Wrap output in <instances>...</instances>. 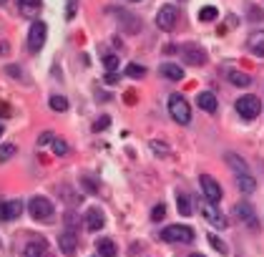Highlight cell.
<instances>
[{"label": "cell", "instance_id": "cell-1", "mask_svg": "<svg viewBox=\"0 0 264 257\" xmlns=\"http://www.w3.org/2000/svg\"><path fill=\"white\" fill-rule=\"evenodd\" d=\"M169 114H171V118H174L176 124H181V126L191 124V106H189V101H186L181 93H171V96H169Z\"/></svg>", "mask_w": 264, "mask_h": 257}, {"label": "cell", "instance_id": "cell-2", "mask_svg": "<svg viewBox=\"0 0 264 257\" xmlns=\"http://www.w3.org/2000/svg\"><path fill=\"white\" fill-rule=\"evenodd\" d=\"M28 212H30V217L38 220V222H51L53 214H56L53 202L48 200V197H33L28 202Z\"/></svg>", "mask_w": 264, "mask_h": 257}, {"label": "cell", "instance_id": "cell-3", "mask_svg": "<svg viewBox=\"0 0 264 257\" xmlns=\"http://www.w3.org/2000/svg\"><path fill=\"white\" fill-rule=\"evenodd\" d=\"M161 240H164V242L186 245V242H194V229L189 227V225H171V227L161 229Z\"/></svg>", "mask_w": 264, "mask_h": 257}, {"label": "cell", "instance_id": "cell-4", "mask_svg": "<svg viewBox=\"0 0 264 257\" xmlns=\"http://www.w3.org/2000/svg\"><path fill=\"white\" fill-rule=\"evenodd\" d=\"M234 109L241 118H257V116L262 114V101L257 96H239Z\"/></svg>", "mask_w": 264, "mask_h": 257}, {"label": "cell", "instance_id": "cell-5", "mask_svg": "<svg viewBox=\"0 0 264 257\" xmlns=\"http://www.w3.org/2000/svg\"><path fill=\"white\" fill-rule=\"evenodd\" d=\"M176 23H179V8L171 5V3H166V5H161L159 8V13H156V26L161 30H174Z\"/></svg>", "mask_w": 264, "mask_h": 257}, {"label": "cell", "instance_id": "cell-6", "mask_svg": "<svg viewBox=\"0 0 264 257\" xmlns=\"http://www.w3.org/2000/svg\"><path fill=\"white\" fill-rule=\"evenodd\" d=\"M46 35H48V26H46L43 21H35V23L30 26V33H28V48H30V53H38V51L43 48V43H46Z\"/></svg>", "mask_w": 264, "mask_h": 257}, {"label": "cell", "instance_id": "cell-7", "mask_svg": "<svg viewBox=\"0 0 264 257\" xmlns=\"http://www.w3.org/2000/svg\"><path fill=\"white\" fill-rule=\"evenodd\" d=\"M199 184H202V192H204L206 202H211V204H219V202H222V187H219L216 179H211L209 174H202V176H199Z\"/></svg>", "mask_w": 264, "mask_h": 257}, {"label": "cell", "instance_id": "cell-8", "mask_svg": "<svg viewBox=\"0 0 264 257\" xmlns=\"http://www.w3.org/2000/svg\"><path fill=\"white\" fill-rule=\"evenodd\" d=\"M202 214H204V220L211 225V227H216V229H227L229 227V220L216 209V204H211V202H206L204 207H202Z\"/></svg>", "mask_w": 264, "mask_h": 257}, {"label": "cell", "instance_id": "cell-9", "mask_svg": "<svg viewBox=\"0 0 264 257\" xmlns=\"http://www.w3.org/2000/svg\"><path fill=\"white\" fill-rule=\"evenodd\" d=\"M23 212V202L20 200H0V220L8 222V220H18Z\"/></svg>", "mask_w": 264, "mask_h": 257}, {"label": "cell", "instance_id": "cell-10", "mask_svg": "<svg viewBox=\"0 0 264 257\" xmlns=\"http://www.w3.org/2000/svg\"><path fill=\"white\" fill-rule=\"evenodd\" d=\"M234 217H239V220H241V222H244L247 227H252V229L259 227V222H257V214H254V209H252L249 204H244V202L234 207Z\"/></svg>", "mask_w": 264, "mask_h": 257}, {"label": "cell", "instance_id": "cell-11", "mask_svg": "<svg viewBox=\"0 0 264 257\" xmlns=\"http://www.w3.org/2000/svg\"><path fill=\"white\" fill-rule=\"evenodd\" d=\"M181 53H184V61H186V63H191V66H204L206 63L204 48H199V46H184V48H181Z\"/></svg>", "mask_w": 264, "mask_h": 257}, {"label": "cell", "instance_id": "cell-12", "mask_svg": "<svg viewBox=\"0 0 264 257\" xmlns=\"http://www.w3.org/2000/svg\"><path fill=\"white\" fill-rule=\"evenodd\" d=\"M103 225H106L103 212H101L98 207H91L86 212V227L91 229V232H98V229H103Z\"/></svg>", "mask_w": 264, "mask_h": 257}, {"label": "cell", "instance_id": "cell-13", "mask_svg": "<svg viewBox=\"0 0 264 257\" xmlns=\"http://www.w3.org/2000/svg\"><path fill=\"white\" fill-rule=\"evenodd\" d=\"M46 250H48V242L40 234H30V242L26 247V257H43Z\"/></svg>", "mask_w": 264, "mask_h": 257}, {"label": "cell", "instance_id": "cell-14", "mask_svg": "<svg viewBox=\"0 0 264 257\" xmlns=\"http://www.w3.org/2000/svg\"><path fill=\"white\" fill-rule=\"evenodd\" d=\"M159 73H161L164 78H169V81H181V78H184V68H181L179 63H171V61L161 63V66H159Z\"/></svg>", "mask_w": 264, "mask_h": 257}, {"label": "cell", "instance_id": "cell-15", "mask_svg": "<svg viewBox=\"0 0 264 257\" xmlns=\"http://www.w3.org/2000/svg\"><path fill=\"white\" fill-rule=\"evenodd\" d=\"M58 247H60V252H63V255L76 252V247H78L76 232H60V234H58Z\"/></svg>", "mask_w": 264, "mask_h": 257}, {"label": "cell", "instance_id": "cell-16", "mask_svg": "<svg viewBox=\"0 0 264 257\" xmlns=\"http://www.w3.org/2000/svg\"><path fill=\"white\" fill-rule=\"evenodd\" d=\"M196 104H199V109H204L206 114H214V111L219 109V101H216V96H214L211 91H202V93L196 96Z\"/></svg>", "mask_w": 264, "mask_h": 257}, {"label": "cell", "instance_id": "cell-17", "mask_svg": "<svg viewBox=\"0 0 264 257\" xmlns=\"http://www.w3.org/2000/svg\"><path fill=\"white\" fill-rule=\"evenodd\" d=\"M96 252L98 257H116L118 255V247L114 240H108V237H101L98 242H96Z\"/></svg>", "mask_w": 264, "mask_h": 257}, {"label": "cell", "instance_id": "cell-18", "mask_svg": "<svg viewBox=\"0 0 264 257\" xmlns=\"http://www.w3.org/2000/svg\"><path fill=\"white\" fill-rule=\"evenodd\" d=\"M114 13H116V18L123 23V30H128V33H139L141 30V21L139 18H128V13H123V10H118V8H114Z\"/></svg>", "mask_w": 264, "mask_h": 257}, {"label": "cell", "instance_id": "cell-19", "mask_svg": "<svg viewBox=\"0 0 264 257\" xmlns=\"http://www.w3.org/2000/svg\"><path fill=\"white\" fill-rule=\"evenodd\" d=\"M236 187H239L241 194H252V192L257 189V182H254L252 171H247V174H236Z\"/></svg>", "mask_w": 264, "mask_h": 257}, {"label": "cell", "instance_id": "cell-20", "mask_svg": "<svg viewBox=\"0 0 264 257\" xmlns=\"http://www.w3.org/2000/svg\"><path fill=\"white\" fill-rule=\"evenodd\" d=\"M249 51H252L254 56L264 58V30H254V33L249 35Z\"/></svg>", "mask_w": 264, "mask_h": 257}, {"label": "cell", "instance_id": "cell-21", "mask_svg": "<svg viewBox=\"0 0 264 257\" xmlns=\"http://www.w3.org/2000/svg\"><path fill=\"white\" fill-rule=\"evenodd\" d=\"M176 204H179V212L184 214V217H191V212H194V200L189 197V194H184V192H179L176 194Z\"/></svg>", "mask_w": 264, "mask_h": 257}, {"label": "cell", "instance_id": "cell-22", "mask_svg": "<svg viewBox=\"0 0 264 257\" xmlns=\"http://www.w3.org/2000/svg\"><path fill=\"white\" fill-rule=\"evenodd\" d=\"M38 8H40V0H18V13H20L23 18L35 15V13H38Z\"/></svg>", "mask_w": 264, "mask_h": 257}, {"label": "cell", "instance_id": "cell-23", "mask_svg": "<svg viewBox=\"0 0 264 257\" xmlns=\"http://www.w3.org/2000/svg\"><path fill=\"white\" fill-rule=\"evenodd\" d=\"M199 18H202L204 23H214V21L219 18V10H216L214 5H204V8L199 10Z\"/></svg>", "mask_w": 264, "mask_h": 257}, {"label": "cell", "instance_id": "cell-24", "mask_svg": "<svg viewBox=\"0 0 264 257\" xmlns=\"http://www.w3.org/2000/svg\"><path fill=\"white\" fill-rule=\"evenodd\" d=\"M227 164H229V167H232L236 174H247V171H249V169H247V164H244V162H241L236 154H227Z\"/></svg>", "mask_w": 264, "mask_h": 257}, {"label": "cell", "instance_id": "cell-25", "mask_svg": "<svg viewBox=\"0 0 264 257\" xmlns=\"http://www.w3.org/2000/svg\"><path fill=\"white\" fill-rule=\"evenodd\" d=\"M229 81L234 86H241V88H244V86L252 84V76H247V73H241V71H232V73H229Z\"/></svg>", "mask_w": 264, "mask_h": 257}, {"label": "cell", "instance_id": "cell-26", "mask_svg": "<svg viewBox=\"0 0 264 257\" xmlns=\"http://www.w3.org/2000/svg\"><path fill=\"white\" fill-rule=\"evenodd\" d=\"M15 151H18V146H15V144H3V146H0V164H5L8 159H13V156H15Z\"/></svg>", "mask_w": 264, "mask_h": 257}, {"label": "cell", "instance_id": "cell-27", "mask_svg": "<svg viewBox=\"0 0 264 257\" xmlns=\"http://www.w3.org/2000/svg\"><path fill=\"white\" fill-rule=\"evenodd\" d=\"M48 104H51V109H53V111H65V109H68V98H65V96H58V93H56V96H51V98H48Z\"/></svg>", "mask_w": 264, "mask_h": 257}, {"label": "cell", "instance_id": "cell-28", "mask_svg": "<svg viewBox=\"0 0 264 257\" xmlns=\"http://www.w3.org/2000/svg\"><path fill=\"white\" fill-rule=\"evenodd\" d=\"M126 76H131V78H144V76H146V68L139 66V63H128V66H126Z\"/></svg>", "mask_w": 264, "mask_h": 257}, {"label": "cell", "instance_id": "cell-29", "mask_svg": "<svg viewBox=\"0 0 264 257\" xmlns=\"http://www.w3.org/2000/svg\"><path fill=\"white\" fill-rule=\"evenodd\" d=\"M51 149H53V154H56V156H65V154H68V144L63 142L60 136H56V139L51 142Z\"/></svg>", "mask_w": 264, "mask_h": 257}, {"label": "cell", "instance_id": "cell-30", "mask_svg": "<svg viewBox=\"0 0 264 257\" xmlns=\"http://www.w3.org/2000/svg\"><path fill=\"white\" fill-rule=\"evenodd\" d=\"M108 124H111V116H106V114H103V116H98V118L93 121V126H91V129H93V131L98 134V131H103V129H106Z\"/></svg>", "mask_w": 264, "mask_h": 257}, {"label": "cell", "instance_id": "cell-31", "mask_svg": "<svg viewBox=\"0 0 264 257\" xmlns=\"http://www.w3.org/2000/svg\"><path fill=\"white\" fill-rule=\"evenodd\" d=\"M209 245H211V247H214L216 252H222V255L227 252V245H224V242H222V240H219L216 234H209Z\"/></svg>", "mask_w": 264, "mask_h": 257}, {"label": "cell", "instance_id": "cell-32", "mask_svg": "<svg viewBox=\"0 0 264 257\" xmlns=\"http://www.w3.org/2000/svg\"><path fill=\"white\" fill-rule=\"evenodd\" d=\"M103 66L108 68V73H114L118 68V56H114V53H108V56H103Z\"/></svg>", "mask_w": 264, "mask_h": 257}, {"label": "cell", "instance_id": "cell-33", "mask_svg": "<svg viewBox=\"0 0 264 257\" xmlns=\"http://www.w3.org/2000/svg\"><path fill=\"white\" fill-rule=\"evenodd\" d=\"M164 214H166V207H164V204H156V207L151 209V220H153V222H161Z\"/></svg>", "mask_w": 264, "mask_h": 257}, {"label": "cell", "instance_id": "cell-34", "mask_svg": "<svg viewBox=\"0 0 264 257\" xmlns=\"http://www.w3.org/2000/svg\"><path fill=\"white\" fill-rule=\"evenodd\" d=\"M151 151H156L159 156H166V154H169V146L161 142H151Z\"/></svg>", "mask_w": 264, "mask_h": 257}, {"label": "cell", "instance_id": "cell-35", "mask_svg": "<svg viewBox=\"0 0 264 257\" xmlns=\"http://www.w3.org/2000/svg\"><path fill=\"white\" fill-rule=\"evenodd\" d=\"M76 8H78V0H68V5H65V15L73 18V15H76Z\"/></svg>", "mask_w": 264, "mask_h": 257}, {"label": "cell", "instance_id": "cell-36", "mask_svg": "<svg viewBox=\"0 0 264 257\" xmlns=\"http://www.w3.org/2000/svg\"><path fill=\"white\" fill-rule=\"evenodd\" d=\"M53 139H56V136H53L51 131H43V134H40V139H38V144H40V146H46V144H51Z\"/></svg>", "mask_w": 264, "mask_h": 257}, {"label": "cell", "instance_id": "cell-37", "mask_svg": "<svg viewBox=\"0 0 264 257\" xmlns=\"http://www.w3.org/2000/svg\"><path fill=\"white\" fill-rule=\"evenodd\" d=\"M81 184H83L86 189H91V192H96V189H98V184H96V179H88V176H83V179H81Z\"/></svg>", "mask_w": 264, "mask_h": 257}, {"label": "cell", "instance_id": "cell-38", "mask_svg": "<svg viewBox=\"0 0 264 257\" xmlns=\"http://www.w3.org/2000/svg\"><path fill=\"white\" fill-rule=\"evenodd\" d=\"M5 73H8V76H13V78H20V66H8V68H5Z\"/></svg>", "mask_w": 264, "mask_h": 257}, {"label": "cell", "instance_id": "cell-39", "mask_svg": "<svg viewBox=\"0 0 264 257\" xmlns=\"http://www.w3.org/2000/svg\"><path fill=\"white\" fill-rule=\"evenodd\" d=\"M249 18H252V21H262L264 13L259 10V8H249Z\"/></svg>", "mask_w": 264, "mask_h": 257}, {"label": "cell", "instance_id": "cell-40", "mask_svg": "<svg viewBox=\"0 0 264 257\" xmlns=\"http://www.w3.org/2000/svg\"><path fill=\"white\" fill-rule=\"evenodd\" d=\"M103 81H106V84H111V86H114V84H116V81H118V76H116V73H106V78H103Z\"/></svg>", "mask_w": 264, "mask_h": 257}, {"label": "cell", "instance_id": "cell-41", "mask_svg": "<svg viewBox=\"0 0 264 257\" xmlns=\"http://www.w3.org/2000/svg\"><path fill=\"white\" fill-rule=\"evenodd\" d=\"M134 101H136V93L128 91V93H126V104H134Z\"/></svg>", "mask_w": 264, "mask_h": 257}, {"label": "cell", "instance_id": "cell-42", "mask_svg": "<svg viewBox=\"0 0 264 257\" xmlns=\"http://www.w3.org/2000/svg\"><path fill=\"white\" fill-rule=\"evenodd\" d=\"M189 257H204V255H199V252H194V255H189Z\"/></svg>", "mask_w": 264, "mask_h": 257}, {"label": "cell", "instance_id": "cell-43", "mask_svg": "<svg viewBox=\"0 0 264 257\" xmlns=\"http://www.w3.org/2000/svg\"><path fill=\"white\" fill-rule=\"evenodd\" d=\"M3 131H5V129H3V124H0V136H3Z\"/></svg>", "mask_w": 264, "mask_h": 257}, {"label": "cell", "instance_id": "cell-44", "mask_svg": "<svg viewBox=\"0 0 264 257\" xmlns=\"http://www.w3.org/2000/svg\"><path fill=\"white\" fill-rule=\"evenodd\" d=\"M5 3H8V0H0V5H5Z\"/></svg>", "mask_w": 264, "mask_h": 257}, {"label": "cell", "instance_id": "cell-45", "mask_svg": "<svg viewBox=\"0 0 264 257\" xmlns=\"http://www.w3.org/2000/svg\"><path fill=\"white\" fill-rule=\"evenodd\" d=\"M131 3H139V0H131Z\"/></svg>", "mask_w": 264, "mask_h": 257}]
</instances>
